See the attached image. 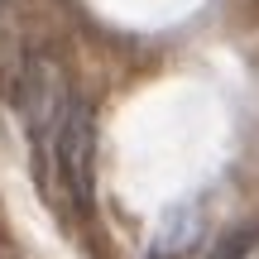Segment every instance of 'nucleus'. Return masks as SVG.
I'll return each mask as SVG.
<instances>
[{
    "instance_id": "nucleus-1",
    "label": "nucleus",
    "mask_w": 259,
    "mask_h": 259,
    "mask_svg": "<svg viewBox=\"0 0 259 259\" xmlns=\"http://www.w3.org/2000/svg\"><path fill=\"white\" fill-rule=\"evenodd\" d=\"M53 168L63 178L67 197H72L77 211H92V197H96V115L87 101H72L63 115V130L53 139Z\"/></svg>"
},
{
    "instance_id": "nucleus-5",
    "label": "nucleus",
    "mask_w": 259,
    "mask_h": 259,
    "mask_svg": "<svg viewBox=\"0 0 259 259\" xmlns=\"http://www.w3.org/2000/svg\"><path fill=\"white\" fill-rule=\"evenodd\" d=\"M254 250H259V226H240V231H231L206 259H254Z\"/></svg>"
},
{
    "instance_id": "nucleus-4",
    "label": "nucleus",
    "mask_w": 259,
    "mask_h": 259,
    "mask_svg": "<svg viewBox=\"0 0 259 259\" xmlns=\"http://www.w3.org/2000/svg\"><path fill=\"white\" fill-rule=\"evenodd\" d=\"M197 226H202V221H197V211H192V206L173 211V216H168V226H163V235L154 240V250H158V254H183L187 245L197 240Z\"/></svg>"
},
{
    "instance_id": "nucleus-2",
    "label": "nucleus",
    "mask_w": 259,
    "mask_h": 259,
    "mask_svg": "<svg viewBox=\"0 0 259 259\" xmlns=\"http://www.w3.org/2000/svg\"><path fill=\"white\" fill-rule=\"evenodd\" d=\"M19 106H24V120H29V135L34 144H53L58 130H63V115H67V82H63V67L53 58H29L24 63V77H19Z\"/></svg>"
},
{
    "instance_id": "nucleus-3",
    "label": "nucleus",
    "mask_w": 259,
    "mask_h": 259,
    "mask_svg": "<svg viewBox=\"0 0 259 259\" xmlns=\"http://www.w3.org/2000/svg\"><path fill=\"white\" fill-rule=\"evenodd\" d=\"M24 77V38H19L15 0H0V87Z\"/></svg>"
}]
</instances>
